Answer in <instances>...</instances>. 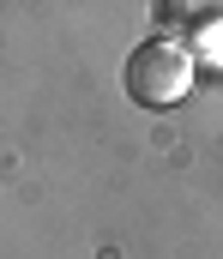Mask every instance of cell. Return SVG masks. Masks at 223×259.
<instances>
[{
    "label": "cell",
    "mask_w": 223,
    "mask_h": 259,
    "mask_svg": "<svg viewBox=\"0 0 223 259\" xmlns=\"http://www.w3.org/2000/svg\"><path fill=\"white\" fill-rule=\"evenodd\" d=\"M121 84H127V97L139 103V109H175L187 91H193V55L181 49V42H169V36H151L139 42L133 55H127V72H121Z\"/></svg>",
    "instance_id": "obj_1"
},
{
    "label": "cell",
    "mask_w": 223,
    "mask_h": 259,
    "mask_svg": "<svg viewBox=\"0 0 223 259\" xmlns=\"http://www.w3.org/2000/svg\"><path fill=\"white\" fill-rule=\"evenodd\" d=\"M151 18H157V36L181 49L223 36V0H151Z\"/></svg>",
    "instance_id": "obj_2"
}]
</instances>
